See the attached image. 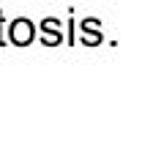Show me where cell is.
I'll return each mask as SVG.
<instances>
[{
    "instance_id": "3957f363",
    "label": "cell",
    "mask_w": 142,
    "mask_h": 147,
    "mask_svg": "<svg viewBox=\"0 0 142 147\" xmlns=\"http://www.w3.org/2000/svg\"><path fill=\"white\" fill-rule=\"evenodd\" d=\"M82 41L85 44H99L101 41V33L93 30V27H82Z\"/></svg>"
},
{
    "instance_id": "6da1fadb",
    "label": "cell",
    "mask_w": 142,
    "mask_h": 147,
    "mask_svg": "<svg viewBox=\"0 0 142 147\" xmlns=\"http://www.w3.org/2000/svg\"><path fill=\"white\" fill-rule=\"evenodd\" d=\"M33 36H36L33 22L25 19V16H19V19H14L8 25V38H11V44H16V47H27V44L33 41Z\"/></svg>"
},
{
    "instance_id": "277c9868",
    "label": "cell",
    "mask_w": 142,
    "mask_h": 147,
    "mask_svg": "<svg viewBox=\"0 0 142 147\" xmlns=\"http://www.w3.org/2000/svg\"><path fill=\"white\" fill-rule=\"evenodd\" d=\"M3 19L5 16H3V11H0V25H3ZM0 47H3V33H0Z\"/></svg>"
},
{
    "instance_id": "7a4b0ae2",
    "label": "cell",
    "mask_w": 142,
    "mask_h": 147,
    "mask_svg": "<svg viewBox=\"0 0 142 147\" xmlns=\"http://www.w3.org/2000/svg\"><path fill=\"white\" fill-rule=\"evenodd\" d=\"M41 41L49 44V47L60 44V41H63V36H60V27H52V25H44V22H41Z\"/></svg>"
}]
</instances>
